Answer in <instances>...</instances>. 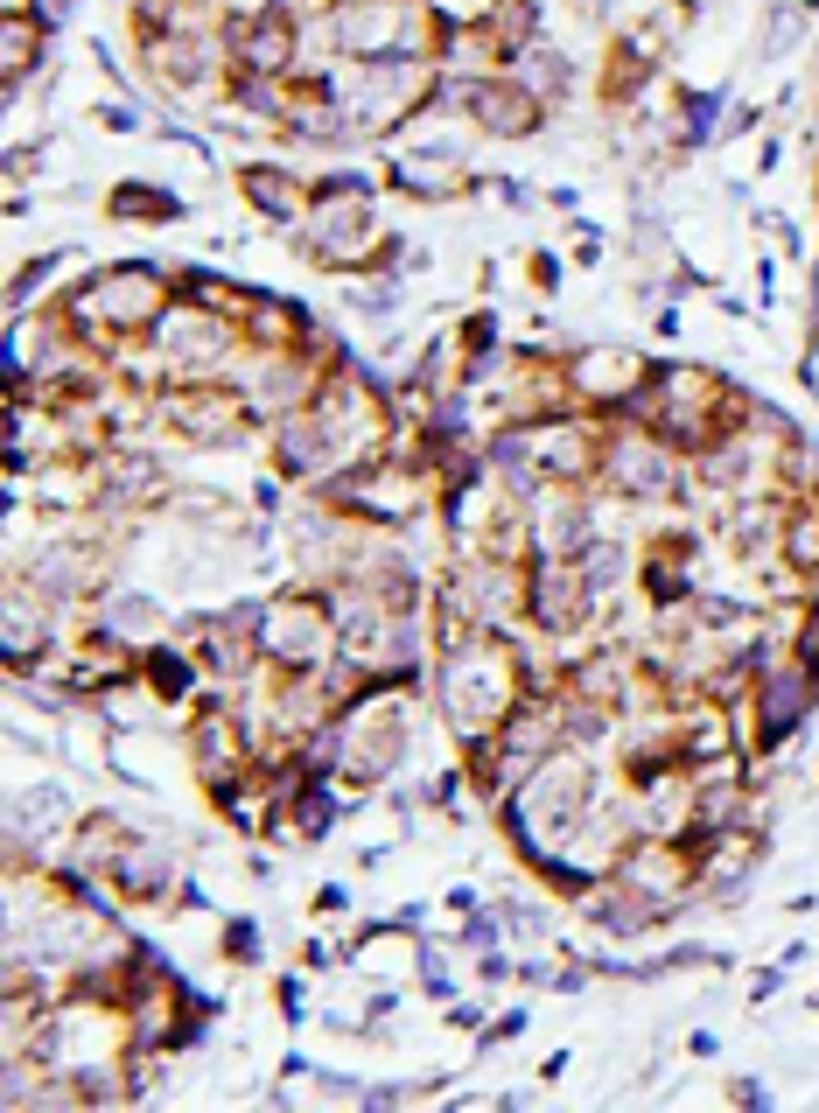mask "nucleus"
Segmentation results:
<instances>
[{"instance_id":"5701e85b","label":"nucleus","mask_w":819,"mask_h":1113,"mask_svg":"<svg viewBox=\"0 0 819 1113\" xmlns=\"http://www.w3.org/2000/svg\"><path fill=\"white\" fill-rule=\"evenodd\" d=\"M106 210H112V218H176V197H168V189H141V183H126V189H112V197H106Z\"/></svg>"},{"instance_id":"2eb2a0df","label":"nucleus","mask_w":819,"mask_h":1113,"mask_svg":"<svg viewBox=\"0 0 819 1113\" xmlns=\"http://www.w3.org/2000/svg\"><path fill=\"white\" fill-rule=\"evenodd\" d=\"M91 630H106V638L126 644V651H147V644H162L168 609L155 596H141V588H106V596L91 603Z\"/></svg>"},{"instance_id":"0eeeda50","label":"nucleus","mask_w":819,"mask_h":1113,"mask_svg":"<svg viewBox=\"0 0 819 1113\" xmlns=\"http://www.w3.org/2000/svg\"><path fill=\"white\" fill-rule=\"evenodd\" d=\"M812 701H819V680H812L798 659H777V665L764 659V665H756V680H750L756 750H764V757L792 750V742H798V728H806V715H812Z\"/></svg>"},{"instance_id":"bb28decb","label":"nucleus","mask_w":819,"mask_h":1113,"mask_svg":"<svg viewBox=\"0 0 819 1113\" xmlns=\"http://www.w3.org/2000/svg\"><path fill=\"white\" fill-rule=\"evenodd\" d=\"M29 8H35V14H43V22H64V14H70V8H78V0H29Z\"/></svg>"},{"instance_id":"ddd939ff","label":"nucleus","mask_w":819,"mask_h":1113,"mask_svg":"<svg viewBox=\"0 0 819 1113\" xmlns=\"http://www.w3.org/2000/svg\"><path fill=\"white\" fill-rule=\"evenodd\" d=\"M106 890L120 896V904H162V896L176 890V848L155 840V834H126L112 869H106Z\"/></svg>"},{"instance_id":"4be33fe9","label":"nucleus","mask_w":819,"mask_h":1113,"mask_svg":"<svg viewBox=\"0 0 819 1113\" xmlns=\"http://www.w3.org/2000/svg\"><path fill=\"white\" fill-rule=\"evenodd\" d=\"M575 561H582V574H588V588H596V603H609V596L623 588V574H631V547H617V540H602V532H596Z\"/></svg>"},{"instance_id":"a211bd4d","label":"nucleus","mask_w":819,"mask_h":1113,"mask_svg":"<svg viewBox=\"0 0 819 1113\" xmlns=\"http://www.w3.org/2000/svg\"><path fill=\"white\" fill-rule=\"evenodd\" d=\"M133 680L155 694V707H182V701H197V659H189L182 644H147L141 651V665H133Z\"/></svg>"},{"instance_id":"aec40b11","label":"nucleus","mask_w":819,"mask_h":1113,"mask_svg":"<svg viewBox=\"0 0 819 1113\" xmlns=\"http://www.w3.org/2000/svg\"><path fill=\"white\" fill-rule=\"evenodd\" d=\"M392 189H407V197H469V168L455 162V155H407V162H392Z\"/></svg>"},{"instance_id":"6ab92c4d","label":"nucleus","mask_w":819,"mask_h":1113,"mask_svg":"<svg viewBox=\"0 0 819 1113\" xmlns=\"http://www.w3.org/2000/svg\"><path fill=\"white\" fill-rule=\"evenodd\" d=\"M336 819H344V798H336L330 771H316V778L301 784V792H295L288 805H280V819H274V827H288L295 840H322V834L336 827Z\"/></svg>"},{"instance_id":"393cba45","label":"nucleus","mask_w":819,"mask_h":1113,"mask_svg":"<svg viewBox=\"0 0 819 1113\" xmlns=\"http://www.w3.org/2000/svg\"><path fill=\"white\" fill-rule=\"evenodd\" d=\"M224 952H232V959H253V952H259V932H253V925H245V917H239V925L224 932Z\"/></svg>"},{"instance_id":"dca6fc26","label":"nucleus","mask_w":819,"mask_h":1113,"mask_svg":"<svg viewBox=\"0 0 819 1113\" xmlns=\"http://www.w3.org/2000/svg\"><path fill=\"white\" fill-rule=\"evenodd\" d=\"M43 64H49V22L35 8H8L0 14V78H8V99H22Z\"/></svg>"},{"instance_id":"b1692460","label":"nucleus","mask_w":819,"mask_h":1113,"mask_svg":"<svg viewBox=\"0 0 819 1113\" xmlns=\"http://www.w3.org/2000/svg\"><path fill=\"white\" fill-rule=\"evenodd\" d=\"M351 309H365V316H392V309H399L392 274H386V280H357V287H351Z\"/></svg>"},{"instance_id":"6e6552de","label":"nucleus","mask_w":819,"mask_h":1113,"mask_svg":"<svg viewBox=\"0 0 819 1113\" xmlns=\"http://www.w3.org/2000/svg\"><path fill=\"white\" fill-rule=\"evenodd\" d=\"M155 414H162L182 441H197V449H218V441H239V434H245V420H253V399H245V386L176 378V386L162 393Z\"/></svg>"},{"instance_id":"f257e3e1","label":"nucleus","mask_w":819,"mask_h":1113,"mask_svg":"<svg viewBox=\"0 0 819 1113\" xmlns=\"http://www.w3.org/2000/svg\"><path fill=\"white\" fill-rule=\"evenodd\" d=\"M525 694H532L525 651H511L505 630H476L469 644L434 651V715L449 721V736L463 742V750L484 742V736H498V721Z\"/></svg>"},{"instance_id":"9d476101","label":"nucleus","mask_w":819,"mask_h":1113,"mask_svg":"<svg viewBox=\"0 0 819 1113\" xmlns=\"http://www.w3.org/2000/svg\"><path fill=\"white\" fill-rule=\"evenodd\" d=\"M14 574H29L43 596H56V603H99L106 596V553L85 540V532H70V540H43L29 553Z\"/></svg>"},{"instance_id":"4468645a","label":"nucleus","mask_w":819,"mask_h":1113,"mask_svg":"<svg viewBox=\"0 0 819 1113\" xmlns=\"http://www.w3.org/2000/svg\"><path fill=\"white\" fill-rule=\"evenodd\" d=\"M638 582H644V596H652V609L665 617V609H687V603H700V574H694V540H658L644 547V561H638Z\"/></svg>"},{"instance_id":"a878e982","label":"nucleus","mask_w":819,"mask_h":1113,"mask_svg":"<svg viewBox=\"0 0 819 1113\" xmlns=\"http://www.w3.org/2000/svg\"><path fill=\"white\" fill-rule=\"evenodd\" d=\"M99 126H112V133H133V106H99Z\"/></svg>"},{"instance_id":"20e7f679","label":"nucleus","mask_w":819,"mask_h":1113,"mask_svg":"<svg viewBox=\"0 0 819 1113\" xmlns=\"http://www.w3.org/2000/svg\"><path fill=\"white\" fill-rule=\"evenodd\" d=\"M259 659L274 665V673H322L330 659H344L330 588H316V582L280 588V596L266 603V617H259Z\"/></svg>"},{"instance_id":"f8f14e48","label":"nucleus","mask_w":819,"mask_h":1113,"mask_svg":"<svg viewBox=\"0 0 819 1113\" xmlns=\"http://www.w3.org/2000/svg\"><path fill=\"white\" fill-rule=\"evenodd\" d=\"M162 491H168V470L155 463V455H141V449H106V455H99V505H91V511H106V518H141V511L162 505Z\"/></svg>"},{"instance_id":"9b49d317","label":"nucleus","mask_w":819,"mask_h":1113,"mask_svg":"<svg viewBox=\"0 0 819 1113\" xmlns=\"http://www.w3.org/2000/svg\"><path fill=\"white\" fill-rule=\"evenodd\" d=\"M49 644H56V596H43L29 574L8 567V596H0V651H8V673L43 665Z\"/></svg>"},{"instance_id":"1a4fd4ad","label":"nucleus","mask_w":819,"mask_h":1113,"mask_svg":"<svg viewBox=\"0 0 819 1113\" xmlns=\"http://www.w3.org/2000/svg\"><path fill=\"white\" fill-rule=\"evenodd\" d=\"M644 378H652V357H638V351L582 343V351L567 357V393H575V407H588V414H623Z\"/></svg>"},{"instance_id":"423d86ee","label":"nucleus","mask_w":819,"mask_h":1113,"mask_svg":"<svg viewBox=\"0 0 819 1113\" xmlns=\"http://www.w3.org/2000/svg\"><path fill=\"white\" fill-rule=\"evenodd\" d=\"M596 609L602 603H596V588H588L575 553H532L525 561V624L540 630V638H575Z\"/></svg>"},{"instance_id":"39448f33","label":"nucleus","mask_w":819,"mask_h":1113,"mask_svg":"<svg viewBox=\"0 0 819 1113\" xmlns=\"http://www.w3.org/2000/svg\"><path fill=\"white\" fill-rule=\"evenodd\" d=\"M602 484L617 497H638V505H665V497L687 491V470H679V449L665 434L617 414V428L602 441Z\"/></svg>"},{"instance_id":"412c9836","label":"nucleus","mask_w":819,"mask_h":1113,"mask_svg":"<svg viewBox=\"0 0 819 1113\" xmlns=\"http://www.w3.org/2000/svg\"><path fill=\"white\" fill-rule=\"evenodd\" d=\"M511 78H519L525 91H540V99H561L575 70H567V56H561V49H540V43H525L519 56H511Z\"/></svg>"},{"instance_id":"f03ea898","label":"nucleus","mask_w":819,"mask_h":1113,"mask_svg":"<svg viewBox=\"0 0 819 1113\" xmlns=\"http://www.w3.org/2000/svg\"><path fill=\"white\" fill-rule=\"evenodd\" d=\"M498 813H505V834L519 840V855H532V861L561 855V840L596 813V763H588V742L546 750L519 784H511V798L498 805Z\"/></svg>"},{"instance_id":"7ed1b4c3","label":"nucleus","mask_w":819,"mask_h":1113,"mask_svg":"<svg viewBox=\"0 0 819 1113\" xmlns=\"http://www.w3.org/2000/svg\"><path fill=\"white\" fill-rule=\"evenodd\" d=\"M176 309V295H168V274L162 266H106V274H91L78 295L64 301V330L85 343V351H106L112 357V337H133V330H155V322Z\"/></svg>"},{"instance_id":"f3484780","label":"nucleus","mask_w":819,"mask_h":1113,"mask_svg":"<svg viewBox=\"0 0 819 1113\" xmlns=\"http://www.w3.org/2000/svg\"><path fill=\"white\" fill-rule=\"evenodd\" d=\"M239 189H245V203H253L259 218H274V224H301L309 203H316V183H301L295 168H280V162H253L239 176Z\"/></svg>"}]
</instances>
